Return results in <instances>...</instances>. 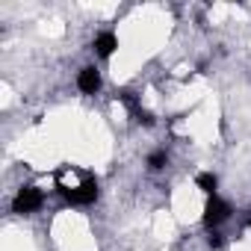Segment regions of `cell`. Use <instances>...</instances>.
Masks as SVG:
<instances>
[{
    "mask_svg": "<svg viewBox=\"0 0 251 251\" xmlns=\"http://www.w3.org/2000/svg\"><path fill=\"white\" fill-rule=\"evenodd\" d=\"M59 192H62L65 201L86 207V204H95V201H98V180H95L92 175H83V180H80L77 186H65V183H59Z\"/></svg>",
    "mask_w": 251,
    "mask_h": 251,
    "instance_id": "6da1fadb",
    "label": "cell"
},
{
    "mask_svg": "<svg viewBox=\"0 0 251 251\" xmlns=\"http://www.w3.org/2000/svg\"><path fill=\"white\" fill-rule=\"evenodd\" d=\"M42 204H45V192H42L39 186H21L18 195L12 198V210H15L18 216H30V213H36Z\"/></svg>",
    "mask_w": 251,
    "mask_h": 251,
    "instance_id": "7a4b0ae2",
    "label": "cell"
},
{
    "mask_svg": "<svg viewBox=\"0 0 251 251\" xmlns=\"http://www.w3.org/2000/svg\"><path fill=\"white\" fill-rule=\"evenodd\" d=\"M230 219V207L219 198V195H210L207 198V204H204V227L207 230H216L222 222H227Z\"/></svg>",
    "mask_w": 251,
    "mask_h": 251,
    "instance_id": "3957f363",
    "label": "cell"
},
{
    "mask_svg": "<svg viewBox=\"0 0 251 251\" xmlns=\"http://www.w3.org/2000/svg\"><path fill=\"white\" fill-rule=\"evenodd\" d=\"M118 100L130 109V115H133L139 124H145V127H151V124H154V115H151L148 109H142V103H139V98H136L133 92H118Z\"/></svg>",
    "mask_w": 251,
    "mask_h": 251,
    "instance_id": "277c9868",
    "label": "cell"
},
{
    "mask_svg": "<svg viewBox=\"0 0 251 251\" xmlns=\"http://www.w3.org/2000/svg\"><path fill=\"white\" fill-rule=\"evenodd\" d=\"M77 89H80L83 95H95V92L100 89V74H98L95 65L80 68V74H77Z\"/></svg>",
    "mask_w": 251,
    "mask_h": 251,
    "instance_id": "5b68a950",
    "label": "cell"
},
{
    "mask_svg": "<svg viewBox=\"0 0 251 251\" xmlns=\"http://www.w3.org/2000/svg\"><path fill=\"white\" fill-rule=\"evenodd\" d=\"M115 48H118L115 33H100V36L95 39V53H98L100 59H109V56L115 53Z\"/></svg>",
    "mask_w": 251,
    "mask_h": 251,
    "instance_id": "8992f818",
    "label": "cell"
},
{
    "mask_svg": "<svg viewBox=\"0 0 251 251\" xmlns=\"http://www.w3.org/2000/svg\"><path fill=\"white\" fill-rule=\"evenodd\" d=\"M195 183H198V189L210 198V195H216V186H219V177L213 175V172H201L198 177H195Z\"/></svg>",
    "mask_w": 251,
    "mask_h": 251,
    "instance_id": "52a82bcc",
    "label": "cell"
},
{
    "mask_svg": "<svg viewBox=\"0 0 251 251\" xmlns=\"http://www.w3.org/2000/svg\"><path fill=\"white\" fill-rule=\"evenodd\" d=\"M169 166V154L166 151H154L151 157H148V169L151 172H160V169H166Z\"/></svg>",
    "mask_w": 251,
    "mask_h": 251,
    "instance_id": "ba28073f",
    "label": "cell"
},
{
    "mask_svg": "<svg viewBox=\"0 0 251 251\" xmlns=\"http://www.w3.org/2000/svg\"><path fill=\"white\" fill-rule=\"evenodd\" d=\"M222 242H225V239H222L219 230H210V233H207V245H210V248H222Z\"/></svg>",
    "mask_w": 251,
    "mask_h": 251,
    "instance_id": "9c48e42d",
    "label": "cell"
},
{
    "mask_svg": "<svg viewBox=\"0 0 251 251\" xmlns=\"http://www.w3.org/2000/svg\"><path fill=\"white\" fill-rule=\"evenodd\" d=\"M248 225H251V216H248Z\"/></svg>",
    "mask_w": 251,
    "mask_h": 251,
    "instance_id": "30bf717a",
    "label": "cell"
}]
</instances>
